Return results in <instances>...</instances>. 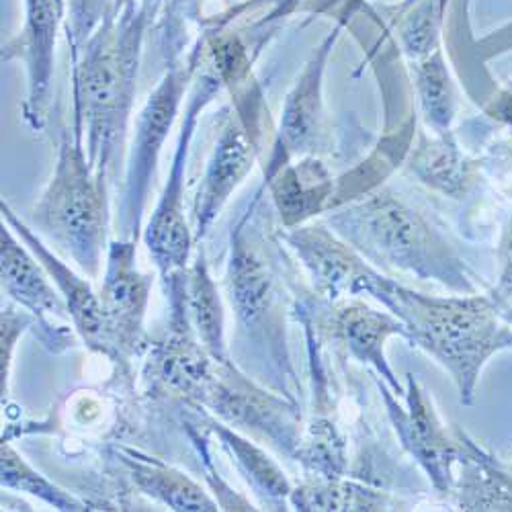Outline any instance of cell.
I'll use <instances>...</instances> for the list:
<instances>
[{
  "label": "cell",
  "instance_id": "obj_30",
  "mask_svg": "<svg viewBox=\"0 0 512 512\" xmlns=\"http://www.w3.org/2000/svg\"><path fill=\"white\" fill-rule=\"evenodd\" d=\"M66 3V37L70 60L78 58L91 35L113 11L115 0H64Z\"/></svg>",
  "mask_w": 512,
  "mask_h": 512
},
{
  "label": "cell",
  "instance_id": "obj_13",
  "mask_svg": "<svg viewBox=\"0 0 512 512\" xmlns=\"http://www.w3.org/2000/svg\"><path fill=\"white\" fill-rule=\"evenodd\" d=\"M406 383V408H402L398 400L392 398V392L383 386H379L381 396L386 400L388 414L396 426L402 447L418 461L433 486L439 492L449 494L455 486V467L461 455L455 426L451 437L433 406V398L420 386L416 375L408 373Z\"/></svg>",
  "mask_w": 512,
  "mask_h": 512
},
{
  "label": "cell",
  "instance_id": "obj_29",
  "mask_svg": "<svg viewBox=\"0 0 512 512\" xmlns=\"http://www.w3.org/2000/svg\"><path fill=\"white\" fill-rule=\"evenodd\" d=\"M0 484H3V490L31 494L56 510L80 512L89 508L87 502L78 500L74 494L62 490L46 476L35 472L25 457L11 447L9 441H3V445H0Z\"/></svg>",
  "mask_w": 512,
  "mask_h": 512
},
{
  "label": "cell",
  "instance_id": "obj_25",
  "mask_svg": "<svg viewBox=\"0 0 512 512\" xmlns=\"http://www.w3.org/2000/svg\"><path fill=\"white\" fill-rule=\"evenodd\" d=\"M289 502L295 510H396L402 506L390 492L377 490L369 484L345 478H316L306 480L291 490Z\"/></svg>",
  "mask_w": 512,
  "mask_h": 512
},
{
  "label": "cell",
  "instance_id": "obj_19",
  "mask_svg": "<svg viewBox=\"0 0 512 512\" xmlns=\"http://www.w3.org/2000/svg\"><path fill=\"white\" fill-rule=\"evenodd\" d=\"M263 187L273 197L283 228H295L328 211L336 181L318 156H304L279 168Z\"/></svg>",
  "mask_w": 512,
  "mask_h": 512
},
{
  "label": "cell",
  "instance_id": "obj_27",
  "mask_svg": "<svg viewBox=\"0 0 512 512\" xmlns=\"http://www.w3.org/2000/svg\"><path fill=\"white\" fill-rule=\"evenodd\" d=\"M447 0H416L410 7H381L398 35L402 52L410 62L441 50V33Z\"/></svg>",
  "mask_w": 512,
  "mask_h": 512
},
{
  "label": "cell",
  "instance_id": "obj_20",
  "mask_svg": "<svg viewBox=\"0 0 512 512\" xmlns=\"http://www.w3.org/2000/svg\"><path fill=\"white\" fill-rule=\"evenodd\" d=\"M113 457L130 478L136 490L164 504L170 510L185 512H216L220 502L213 500L197 482L177 467L156 457L144 455L130 447H115Z\"/></svg>",
  "mask_w": 512,
  "mask_h": 512
},
{
  "label": "cell",
  "instance_id": "obj_34",
  "mask_svg": "<svg viewBox=\"0 0 512 512\" xmlns=\"http://www.w3.org/2000/svg\"><path fill=\"white\" fill-rule=\"evenodd\" d=\"M140 3H144L150 9V13L156 17L162 11V7L168 3V0H140Z\"/></svg>",
  "mask_w": 512,
  "mask_h": 512
},
{
  "label": "cell",
  "instance_id": "obj_35",
  "mask_svg": "<svg viewBox=\"0 0 512 512\" xmlns=\"http://www.w3.org/2000/svg\"><path fill=\"white\" fill-rule=\"evenodd\" d=\"M498 308V314L512 326V304H506V306H496Z\"/></svg>",
  "mask_w": 512,
  "mask_h": 512
},
{
  "label": "cell",
  "instance_id": "obj_33",
  "mask_svg": "<svg viewBox=\"0 0 512 512\" xmlns=\"http://www.w3.org/2000/svg\"><path fill=\"white\" fill-rule=\"evenodd\" d=\"M486 115H490L496 121H502L506 125H512V89H506L498 93L486 107Z\"/></svg>",
  "mask_w": 512,
  "mask_h": 512
},
{
  "label": "cell",
  "instance_id": "obj_24",
  "mask_svg": "<svg viewBox=\"0 0 512 512\" xmlns=\"http://www.w3.org/2000/svg\"><path fill=\"white\" fill-rule=\"evenodd\" d=\"M183 297L189 322L207 353L222 363H234L226 340L224 304L213 281L205 254L199 252L195 261L183 269Z\"/></svg>",
  "mask_w": 512,
  "mask_h": 512
},
{
  "label": "cell",
  "instance_id": "obj_17",
  "mask_svg": "<svg viewBox=\"0 0 512 512\" xmlns=\"http://www.w3.org/2000/svg\"><path fill=\"white\" fill-rule=\"evenodd\" d=\"M205 39L207 60L222 78L224 89L230 91L234 113L256 148L263 150V136L271 119L261 84L252 74V56L248 48L236 33H228L226 25L218 21H211L205 31Z\"/></svg>",
  "mask_w": 512,
  "mask_h": 512
},
{
  "label": "cell",
  "instance_id": "obj_2",
  "mask_svg": "<svg viewBox=\"0 0 512 512\" xmlns=\"http://www.w3.org/2000/svg\"><path fill=\"white\" fill-rule=\"evenodd\" d=\"M367 295L375 297L408 330V343L429 353L453 379L461 404H472L484 365L512 349L510 324L490 295H424L375 271Z\"/></svg>",
  "mask_w": 512,
  "mask_h": 512
},
{
  "label": "cell",
  "instance_id": "obj_9",
  "mask_svg": "<svg viewBox=\"0 0 512 512\" xmlns=\"http://www.w3.org/2000/svg\"><path fill=\"white\" fill-rule=\"evenodd\" d=\"M343 33L338 23L320 44L312 50L302 74L289 89L279 127L275 132L273 148L265 164V181L291 160L304 156H322L332 148V127L324 107V72L334 52L336 41Z\"/></svg>",
  "mask_w": 512,
  "mask_h": 512
},
{
  "label": "cell",
  "instance_id": "obj_7",
  "mask_svg": "<svg viewBox=\"0 0 512 512\" xmlns=\"http://www.w3.org/2000/svg\"><path fill=\"white\" fill-rule=\"evenodd\" d=\"M222 91L224 82L207 60L205 50L203 64L189 89V99L181 119L179 138L173 152V160H170L168 177L164 181L162 193L156 201L152 216L142 232V240L162 279L168 277L170 273L189 267L191 250L195 242L193 228L189 226L185 216V177L189 148L201 113L207 109V105L213 103V99H218Z\"/></svg>",
  "mask_w": 512,
  "mask_h": 512
},
{
  "label": "cell",
  "instance_id": "obj_36",
  "mask_svg": "<svg viewBox=\"0 0 512 512\" xmlns=\"http://www.w3.org/2000/svg\"><path fill=\"white\" fill-rule=\"evenodd\" d=\"M412 3H416V0H402L400 5H396V7H400V9H404V7H410Z\"/></svg>",
  "mask_w": 512,
  "mask_h": 512
},
{
  "label": "cell",
  "instance_id": "obj_21",
  "mask_svg": "<svg viewBox=\"0 0 512 512\" xmlns=\"http://www.w3.org/2000/svg\"><path fill=\"white\" fill-rule=\"evenodd\" d=\"M408 170L424 185L445 197L463 199L478 181V162L467 158L453 130L420 134L408 158Z\"/></svg>",
  "mask_w": 512,
  "mask_h": 512
},
{
  "label": "cell",
  "instance_id": "obj_28",
  "mask_svg": "<svg viewBox=\"0 0 512 512\" xmlns=\"http://www.w3.org/2000/svg\"><path fill=\"white\" fill-rule=\"evenodd\" d=\"M293 459L300 461L306 476L345 478L347 474V443L328 418H314L304 431Z\"/></svg>",
  "mask_w": 512,
  "mask_h": 512
},
{
  "label": "cell",
  "instance_id": "obj_23",
  "mask_svg": "<svg viewBox=\"0 0 512 512\" xmlns=\"http://www.w3.org/2000/svg\"><path fill=\"white\" fill-rule=\"evenodd\" d=\"M197 408V406H193ZM201 410V422L209 433L216 435L228 455L232 457L240 476L248 482L254 494L261 498L263 506L269 510H285V500L291 494V484L285 478L283 469L263 451L256 447L252 441L242 437L230 424L211 416L209 412Z\"/></svg>",
  "mask_w": 512,
  "mask_h": 512
},
{
  "label": "cell",
  "instance_id": "obj_5",
  "mask_svg": "<svg viewBox=\"0 0 512 512\" xmlns=\"http://www.w3.org/2000/svg\"><path fill=\"white\" fill-rule=\"evenodd\" d=\"M109 197L89 162L84 138L62 127L54 173L29 211V226L54 244L78 269L97 279L109 248Z\"/></svg>",
  "mask_w": 512,
  "mask_h": 512
},
{
  "label": "cell",
  "instance_id": "obj_31",
  "mask_svg": "<svg viewBox=\"0 0 512 512\" xmlns=\"http://www.w3.org/2000/svg\"><path fill=\"white\" fill-rule=\"evenodd\" d=\"M29 328H35V318L27 310L15 302L3 306V316H0V394H3V408L9 398L15 349L19 338Z\"/></svg>",
  "mask_w": 512,
  "mask_h": 512
},
{
  "label": "cell",
  "instance_id": "obj_11",
  "mask_svg": "<svg viewBox=\"0 0 512 512\" xmlns=\"http://www.w3.org/2000/svg\"><path fill=\"white\" fill-rule=\"evenodd\" d=\"M23 27L3 44L0 60L21 62L27 76V93L21 115L31 132L46 130L52 107V82L56 68V48L62 25L66 23L64 0H23Z\"/></svg>",
  "mask_w": 512,
  "mask_h": 512
},
{
  "label": "cell",
  "instance_id": "obj_26",
  "mask_svg": "<svg viewBox=\"0 0 512 512\" xmlns=\"http://www.w3.org/2000/svg\"><path fill=\"white\" fill-rule=\"evenodd\" d=\"M414 89L426 127L433 134L449 132L459 113V95L443 50L412 62Z\"/></svg>",
  "mask_w": 512,
  "mask_h": 512
},
{
  "label": "cell",
  "instance_id": "obj_18",
  "mask_svg": "<svg viewBox=\"0 0 512 512\" xmlns=\"http://www.w3.org/2000/svg\"><path fill=\"white\" fill-rule=\"evenodd\" d=\"M330 318L328 328L334 340L347 349V353L371 365L381 377H386L390 388L404 396L406 390L400 386L396 373L392 371L386 359V343L392 336H402L408 340V330L398 316L392 312H379L369 308L367 304L359 302L357 297L330 304Z\"/></svg>",
  "mask_w": 512,
  "mask_h": 512
},
{
  "label": "cell",
  "instance_id": "obj_4",
  "mask_svg": "<svg viewBox=\"0 0 512 512\" xmlns=\"http://www.w3.org/2000/svg\"><path fill=\"white\" fill-rule=\"evenodd\" d=\"M187 7L189 0H173V5L166 11L162 25L166 70L162 72L156 89L148 95L136 117L134 138L125 162V175L119 195V230L121 238H130L136 242L142 234L144 211L164 142L181 113L185 95L191 89L207 50L203 33L197 37L187 56L181 54L185 48L183 17Z\"/></svg>",
  "mask_w": 512,
  "mask_h": 512
},
{
  "label": "cell",
  "instance_id": "obj_1",
  "mask_svg": "<svg viewBox=\"0 0 512 512\" xmlns=\"http://www.w3.org/2000/svg\"><path fill=\"white\" fill-rule=\"evenodd\" d=\"M154 15L140 0H115L113 11L72 60V127L87 132V156L107 181L132 121L144 41Z\"/></svg>",
  "mask_w": 512,
  "mask_h": 512
},
{
  "label": "cell",
  "instance_id": "obj_14",
  "mask_svg": "<svg viewBox=\"0 0 512 512\" xmlns=\"http://www.w3.org/2000/svg\"><path fill=\"white\" fill-rule=\"evenodd\" d=\"M308 271L316 293L328 304L359 297L369 291L375 267L324 226H295L279 232Z\"/></svg>",
  "mask_w": 512,
  "mask_h": 512
},
{
  "label": "cell",
  "instance_id": "obj_10",
  "mask_svg": "<svg viewBox=\"0 0 512 512\" xmlns=\"http://www.w3.org/2000/svg\"><path fill=\"white\" fill-rule=\"evenodd\" d=\"M136 244L130 238L109 242L99 293L113 363L121 373H130V361L150 349L144 322L154 279L138 269Z\"/></svg>",
  "mask_w": 512,
  "mask_h": 512
},
{
  "label": "cell",
  "instance_id": "obj_22",
  "mask_svg": "<svg viewBox=\"0 0 512 512\" xmlns=\"http://www.w3.org/2000/svg\"><path fill=\"white\" fill-rule=\"evenodd\" d=\"M455 433L461 443L453 496L461 510H512V467L504 469L459 426Z\"/></svg>",
  "mask_w": 512,
  "mask_h": 512
},
{
  "label": "cell",
  "instance_id": "obj_8",
  "mask_svg": "<svg viewBox=\"0 0 512 512\" xmlns=\"http://www.w3.org/2000/svg\"><path fill=\"white\" fill-rule=\"evenodd\" d=\"M193 406L269 443L287 457H293L304 435L297 402L261 388L236 363L218 361L216 371Z\"/></svg>",
  "mask_w": 512,
  "mask_h": 512
},
{
  "label": "cell",
  "instance_id": "obj_3",
  "mask_svg": "<svg viewBox=\"0 0 512 512\" xmlns=\"http://www.w3.org/2000/svg\"><path fill=\"white\" fill-rule=\"evenodd\" d=\"M326 222L367 263L383 271L437 281L461 295L476 293L472 273L453 246L424 218V213L408 205L392 189H375L361 199L336 207Z\"/></svg>",
  "mask_w": 512,
  "mask_h": 512
},
{
  "label": "cell",
  "instance_id": "obj_16",
  "mask_svg": "<svg viewBox=\"0 0 512 512\" xmlns=\"http://www.w3.org/2000/svg\"><path fill=\"white\" fill-rule=\"evenodd\" d=\"M0 213H3V222L11 226V230L19 236V240L35 254V259L41 263L62 293L64 302L68 306V316L74 324V330L78 332V338L87 345L93 353L107 357L109 361H115L105 316L101 308V297L93 291L91 283L76 275L64 261L48 248V244L41 238L25 220H21L17 213L11 209V205L3 199L0 201Z\"/></svg>",
  "mask_w": 512,
  "mask_h": 512
},
{
  "label": "cell",
  "instance_id": "obj_12",
  "mask_svg": "<svg viewBox=\"0 0 512 512\" xmlns=\"http://www.w3.org/2000/svg\"><path fill=\"white\" fill-rule=\"evenodd\" d=\"M0 267H3V291L9 300L35 318V336L52 353H66L76 347L78 332L60 320L68 314L62 293L41 267L35 254L21 244L9 224L0 228Z\"/></svg>",
  "mask_w": 512,
  "mask_h": 512
},
{
  "label": "cell",
  "instance_id": "obj_32",
  "mask_svg": "<svg viewBox=\"0 0 512 512\" xmlns=\"http://www.w3.org/2000/svg\"><path fill=\"white\" fill-rule=\"evenodd\" d=\"M498 261H500V277L490 297L496 306H506V304H512V218L498 246Z\"/></svg>",
  "mask_w": 512,
  "mask_h": 512
},
{
  "label": "cell",
  "instance_id": "obj_15",
  "mask_svg": "<svg viewBox=\"0 0 512 512\" xmlns=\"http://www.w3.org/2000/svg\"><path fill=\"white\" fill-rule=\"evenodd\" d=\"M220 134L207 158L199 189L193 199V234L203 240L220 218V213L250 175L261 150L250 140L234 109H224Z\"/></svg>",
  "mask_w": 512,
  "mask_h": 512
},
{
  "label": "cell",
  "instance_id": "obj_6",
  "mask_svg": "<svg viewBox=\"0 0 512 512\" xmlns=\"http://www.w3.org/2000/svg\"><path fill=\"white\" fill-rule=\"evenodd\" d=\"M263 189L256 191L248 209L232 228L226 289L236 318V340L244 351L254 345L252 355L263 359L261 371L271 375L269 381L279 392L295 400L291 394L295 373L285 340L281 277L263 248L265 238L252 224Z\"/></svg>",
  "mask_w": 512,
  "mask_h": 512
}]
</instances>
